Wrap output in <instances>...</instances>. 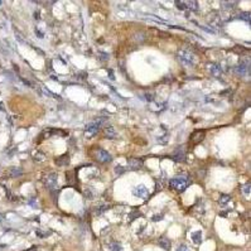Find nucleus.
<instances>
[{
    "mask_svg": "<svg viewBox=\"0 0 251 251\" xmlns=\"http://www.w3.org/2000/svg\"><path fill=\"white\" fill-rule=\"evenodd\" d=\"M178 58L184 66H188V67H193L197 63V61H198L196 54L188 48L179 49L178 51Z\"/></svg>",
    "mask_w": 251,
    "mask_h": 251,
    "instance_id": "1",
    "label": "nucleus"
},
{
    "mask_svg": "<svg viewBox=\"0 0 251 251\" xmlns=\"http://www.w3.org/2000/svg\"><path fill=\"white\" fill-rule=\"evenodd\" d=\"M106 121L105 117H99V119H95L92 120L91 122H88L85 128V135L86 138H93L95 134H97V131L100 130V128L102 126V124Z\"/></svg>",
    "mask_w": 251,
    "mask_h": 251,
    "instance_id": "2",
    "label": "nucleus"
},
{
    "mask_svg": "<svg viewBox=\"0 0 251 251\" xmlns=\"http://www.w3.org/2000/svg\"><path fill=\"white\" fill-rule=\"evenodd\" d=\"M188 184H189V180H188L185 177H175V178H172L169 180V185L177 192H183L188 187Z\"/></svg>",
    "mask_w": 251,
    "mask_h": 251,
    "instance_id": "3",
    "label": "nucleus"
},
{
    "mask_svg": "<svg viewBox=\"0 0 251 251\" xmlns=\"http://www.w3.org/2000/svg\"><path fill=\"white\" fill-rule=\"evenodd\" d=\"M42 180H43L44 187H47V188H49V189L54 191L56 188H57V185H58V174L54 173V172H51V173L46 174Z\"/></svg>",
    "mask_w": 251,
    "mask_h": 251,
    "instance_id": "4",
    "label": "nucleus"
},
{
    "mask_svg": "<svg viewBox=\"0 0 251 251\" xmlns=\"http://www.w3.org/2000/svg\"><path fill=\"white\" fill-rule=\"evenodd\" d=\"M133 196H135L138 198H141V199H146L149 197V191H148V188L145 185L139 184V185L133 188Z\"/></svg>",
    "mask_w": 251,
    "mask_h": 251,
    "instance_id": "5",
    "label": "nucleus"
},
{
    "mask_svg": "<svg viewBox=\"0 0 251 251\" xmlns=\"http://www.w3.org/2000/svg\"><path fill=\"white\" fill-rule=\"evenodd\" d=\"M95 156H96V159L99 162H101V163H110L112 160V156L110 155V153L106 151V150H104V149H99L96 151Z\"/></svg>",
    "mask_w": 251,
    "mask_h": 251,
    "instance_id": "6",
    "label": "nucleus"
},
{
    "mask_svg": "<svg viewBox=\"0 0 251 251\" xmlns=\"http://www.w3.org/2000/svg\"><path fill=\"white\" fill-rule=\"evenodd\" d=\"M172 159L177 163H180V162H184L185 160V151L183 150V148H177L173 154H172Z\"/></svg>",
    "mask_w": 251,
    "mask_h": 251,
    "instance_id": "7",
    "label": "nucleus"
},
{
    "mask_svg": "<svg viewBox=\"0 0 251 251\" xmlns=\"http://www.w3.org/2000/svg\"><path fill=\"white\" fill-rule=\"evenodd\" d=\"M236 73L240 76H246L247 73H250V65H247V62H241L236 67Z\"/></svg>",
    "mask_w": 251,
    "mask_h": 251,
    "instance_id": "8",
    "label": "nucleus"
},
{
    "mask_svg": "<svg viewBox=\"0 0 251 251\" xmlns=\"http://www.w3.org/2000/svg\"><path fill=\"white\" fill-rule=\"evenodd\" d=\"M204 134H206L204 130H197V131H194V133L191 135V141H192L193 144L201 143V141L204 139Z\"/></svg>",
    "mask_w": 251,
    "mask_h": 251,
    "instance_id": "9",
    "label": "nucleus"
},
{
    "mask_svg": "<svg viewBox=\"0 0 251 251\" xmlns=\"http://www.w3.org/2000/svg\"><path fill=\"white\" fill-rule=\"evenodd\" d=\"M54 163L58 165V167H66L70 164V155L68 154H63L58 156V158L54 159Z\"/></svg>",
    "mask_w": 251,
    "mask_h": 251,
    "instance_id": "10",
    "label": "nucleus"
},
{
    "mask_svg": "<svg viewBox=\"0 0 251 251\" xmlns=\"http://www.w3.org/2000/svg\"><path fill=\"white\" fill-rule=\"evenodd\" d=\"M128 165H129L130 169L138 170V169H140V168L143 167V160H141V159H138V158H130V159L128 160Z\"/></svg>",
    "mask_w": 251,
    "mask_h": 251,
    "instance_id": "11",
    "label": "nucleus"
},
{
    "mask_svg": "<svg viewBox=\"0 0 251 251\" xmlns=\"http://www.w3.org/2000/svg\"><path fill=\"white\" fill-rule=\"evenodd\" d=\"M104 134H105V138H107V139H116L117 138V133L112 126H106L104 129Z\"/></svg>",
    "mask_w": 251,
    "mask_h": 251,
    "instance_id": "12",
    "label": "nucleus"
},
{
    "mask_svg": "<svg viewBox=\"0 0 251 251\" xmlns=\"http://www.w3.org/2000/svg\"><path fill=\"white\" fill-rule=\"evenodd\" d=\"M8 174H9V177H13V178L22 177L23 175V169L19 168V167H13V168L8 169Z\"/></svg>",
    "mask_w": 251,
    "mask_h": 251,
    "instance_id": "13",
    "label": "nucleus"
},
{
    "mask_svg": "<svg viewBox=\"0 0 251 251\" xmlns=\"http://www.w3.org/2000/svg\"><path fill=\"white\" fill-rule=\"evenodd\" d=\"M209 71L214 77H218V76L222 75V70H221V67H219V65H211Z\"/></svg>",
    "mask_w": 251,
    "mask_h": 251,
    "instance_id": "14",
    "label": "nucleus"
},
{
    "mask_svg": "<svg viewBox=\"0 0 251 251\" xmlns=\"http://www.w3.org/2000/svg\"><path fill=\"white\" fill-rule=\"evenodd\" d=\"M191 239H192V241L196 245H199L202 242V231H194V232H192Z\"/></svg>",
    "mask_w": 251,
    "mask_h": 251,
    "instance_id": "15",
    "label": "nucleus"
},
{
    "mask_svg": "<svg viewBox=\"0 0 251 251\" xmlns=\"http://www.w3.org/2000/svg\"><path fill=\"white\" fill-rule=\"evenodd\" d=\"M158 244L160 247H163L164 250H170V241L168 240V237H160L158 240Z\"/></svg>",
    "mask_w": 251,
    "mask_h": 251,
    "instance_id": "16",
    "label": "nucleus"
},
{
    "mask_svg": "<svg viewBox=\"0 0 251 251\" xmlns=\"http://www.w3.org/2000/svg\"><path fill=\"white\" fill-rule=\"evenodd\" d=\"M46 158H47L46 154L42 153V151H39V150H37V151L33 154V159H34L37 163H42V162H44Z\"/></svg>",
    "mask_w": 251,
    "mask_h": 251,
    "instance_id": "17",
    "label": "nucleus"
},
{
    "mask_svg": "<svg viewBox=\"0 0 251 251\" xmlns=\"http://www.w3.org/2000/svg\"><path fill=\"white\" fill-rule=\"evenodd\" d=\"M184 3H185V8L187 9H189L192 12H198L199 5H198L197 2H184Z\"/></svg>",
    "mask_w": 251,
    "mask_h": 251,
    "instance_id": "18",
    "label": "nucleus"
},
{
    "mask_svg": "<svg viewBox=\"0 0 251 251\" xmlns=\"http://www.w3.org/2000/svg\"><path fill=\"white\" fill-rule=\"evenodd\" d=\"M230 201H231L230 194H221V197H219V199H218V203L221 204L222 207H226V204H229Z\"/></svg>",
    "mask_w": 251,
    "mask_h": 251,
    "instance_id": "19",
    "label": "nucleus"
},
{
    "mask_svg": "<svg viewBox=\"0 0 251 251\" xmlns=\"http://www.w3.org/2000/svg\"><path fill=\"white\" fill-rule=\"evenodd\" d=\"M112 251H122V247H121V245L120 244H117V242H112V244H110V246H109Z\"/></svg>",
    "mask_w": 251,
    "mask_h": 251,
    "instance_id": "20",
    "label": "nucleus"
},
{
    "mask_svg": "<svg viewBox=\"0 0 251 251\" xmlns=\"http://www.w3.org/2000/svg\"><path fill=\"white\" fill-rule=\"evenodd\" d=\"M125 170H126V169H125L122 165H117V167H115V173H116L117 175H121L122 173H125Z\"/></svg>",
    "mask_w": 251,
    "mask_h": 251,
    "instance_id": "21",
    "label": "nucleus"
},
{
    "mask_svg": "<svg viewBox=\"0 0 251 251\" xmlns=\"http://www.w3.org/2000/svg\"><path fill=\"white\" fill-rule=\"evenodd\" d=\"M242 191H244V193H245L246 196H250V192H251V188H250V183H247V184H245V185L242 187Z\"/></svg>",
    "mask_w": 251,
    "mask_h": 251,
    "instance_id": "22",
    "label": "nucleus"
},
{
    "mask_svg": "<svg viewBox=\"0 0 251 251\" xmlns=\"http://www.w3.org/2000/svg\"><path fill=\"white\" fill-rule=\"evenodd\" d=\"M175 7H177L178 9H180V10H185V9H187L184 2H175Z\"/></svg>",
    "mask_w": 251,
    "mask_h": 251,
    "instance_id": "23",
    "label": "nucleus"
},
{
    "mask_svg": "<svg viewBox=\"0 0 251 251\" xmlns=\"http://www.w3.org/2000/svg\"><path fill=\"white\" fill-rule=\"evenodd\" d=\"M222 5H224V8H229V9H231V8H234L235 7V3H227V2H224L222 3Z\"/></svg>",
    "mask_w": 251,
    "mask_h": 251,
    "instance_id": "24",
    "label": "nucleus"
},
{
    "mask_svg": "<svg viewBox=\"0 0 251 251\" xmlns=\"http://www.w3.org/2000/svg\"><path fill=\"white\" fill-rule=\"evenodd\" d=\"M85 196H86L88 199H93V193H92L90 189H86V191H85Z\"/></svg>",
    "mask_w": 251,
    "mask_h": 251,
    "instance_id": "25",
    "label": "nucleus"
},
{
    "mask_svg": "<svg viewBox=\"0 0 251 251\" xmlns=\"http://www.w3.org/2000/svg\"><path fill=\"white\" fill-rule=\"evenodd\" d=\"M37 235H38L39 237H48L49 232H43V231H41V230H37Z\"/></svg>",
    "mask_w": 251,
    "mask_h": 251,
    "instance_id": "26",
    "label": "nucleus"
},
{
    "mask_svg": "<svg viewBox=\"0 0 251 251\" xmlns=\"http://www.w3.org/2000/svg\"><path fill=\"white\" fill-rule=\"evenodd\" d=\"M240 18H241V19H245L246 22H249V23H250V14H247V13H244L242 15H240Z\"/></svg>",
    "mask_w": 251,
    "mask_h": 251,
    "instance_id": "27",
    "label": "nucleus"
},
{
    "mask_svg": "<svg viewBox=\"0 0 251 251\" xmlns=\"http://www.w3.org/2000/svg\"><path fill=\"white\" fill-rule=\"evenodd\" d=\"M197 27H199L201 29L206 30V32H209V33H214V30H213V29H211V28H207V27H202V25H197Z\"/></svg>",
    "mask_w": 251,
    "mask_h": 251,
    "instance_id": "28",
    "label": "nucleus"
},
{
    "mask_svg": "<svg viewBox=\"0 0 251 251\" xmlns=\"http://www.w3.org/2000/svg\"><path fill=\"white\" fill-rule=\"evenodd\" d=\"M177 251H188V247L185 245H180V246H178Z\"/></svg>",
    "mask_w": 251,
    "mask_h": 251,
    "instance_id": "29",
    "label": "nucleus"
},
{
    "mask_svg": "<svg viewBox=\"0 0 251 251\" xmlns=\"http://www.w3.org/2000/svg\"><path fill=\"white\" fill-rule=\"evenodd\" d=\"M42 90L44 91V93H46V96H53V93L49 91V90H47L46 87H42Z\"/></svg>",
    "mask_w": 251,
    "mask_h": 251,
    "instance_id": "30",
    "label": "nucleus"
},
{
    "mask_svg": "<svg viewBox=\"0 0 251 251\" xmlns=\"http://www.w3.org/2000/svg\"><path fill=\"white\" fill-rule=\"evenodd\" d=\"M34 32H36V36H38L39 38H43V37H44V34H43V33L41 32V30H38L37 28H36V30H34Z\"/></svg>",
    "mask_w": 251,
    "mask_h": 251,
    "instance_id": "31",
    "label": "nucleus"
},
{
    "mask_svg": "<svg viewBox=\"0 0 251 251\" xmlns=\"http://www.w3.org/2000/svg\"><path fill=\"white\" fill-rule=\"evenodd\" d=\"M163 216L162 214H155V217H153V221H159V219H162Z\"/></svg>",
    "mask_w": 251,
    "mask_h": 251,
    "instance_id": "32",
    "label": "nucleus"
},
{
    "mask_svg": "<svg viewBox=\"0 0 251 251\" xmlns=\"http://www.w3.org/2000/svg\"><path fill=\"white\" fill-rule=\"evenodd\" d=\"M28 202H29V203H30V206H32V207H33V208H36V207H37V203H36V202H34V199H29V201H28Z\"/></svg>",
    "mask_w": 251,
    "mask_h": 251,
    "instance_id": "33",
    "label": "nucleus"
},
{
    "mask_svg": "<svg viewBox=\"0 0 251 251\" xmlns=\"http://www.w3.org/2000/svg\"><path fill=\"white\" fill-rule=\"evenodd\" d=\"M34 18H36V19H39V13H36V15H34Z\"/></svg>",
    "mask_w": 251,
    "mask_h": 251,
    "instance_id": "34",
    "label": "nucleus"
},
{
    "mask_svg": "<svg viewBox=\"0 0 251 251\" xmlns=\"http://www.w3.org/2000/svg\"><path fill=\"white\" fill-rule=\"evenodd\" d=\"M0 5H2V2H0Z\"/></svg>",
    "mask_w": 251,
    "mask_h": 251,
    "instance_id": "35",
    "label": "nucleus"
}]
</instances>
